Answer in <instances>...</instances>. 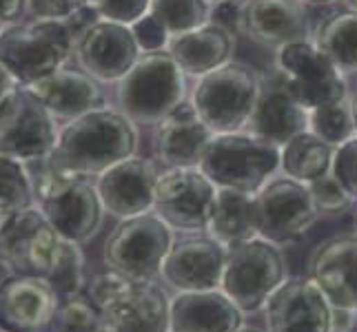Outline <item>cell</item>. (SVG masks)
Instances as JSON below:
<instances>
[{
    "label": "cell",
    "mask_w": 357,
    "mask_h": 332,
    "mask_svg": "<svg viewBox=\"0 0 357 332\" xmlns=\"http://www.w3.org/2000/svg\"><path fill=\"white\" fill-rule=\"evenodd\" d=\"M18 87H20V82L11 76V73L3 65H0V109H3V104L7 102V97L14 93Z\"/></svg>",
    "instance_id": "cell-43"
},
{
    "label": "cell",
    "mask_w": 357,
    "mask_h": 332,
    "mask_svg": "<svg viewBox=\"0 0 357 332\" xmlns=\"http://www.w3.org/2000/svg\"><path fill=\"white\" fill-rule=\"evenodd\" d=\"M309 131L328 146H333V149L353 140L357 135V127H355L351 100L309 111Z\"/></svg>",
    "instance_id": "cell-33"
},
{
    "label": "cell",
    "mask_w": 357,
    "mask_h": 332,
    "mask_svg": "<svg viewBox=\"0 0 357 332\" xmlns=\"http://www.w3.org/2000/svg\"><path fill=\"white\" fill-rule=\"evenodd\" d=\"M266 332H331V303L309 275L289 277L264 306Z\"/></svg>",
    "instance_id": "cell-17"
},
{
    "label": "cell",
    "mask_w": 357,
    "mask_h": 332,
    "mask_svg": "<svg viewBox=\"0 0 357 332\" xmlns=\"http://www.w3.org/2000/svg\"><path fill=\"white\" fill-rule=\"evenodd\" d=\"M153 159L133 155L122 159L116 166L107 168L96 177V191L109 215L118 219L135 217L153 211L155 182L160 175Z\"/></svg>",
    "instance_id": "cell-18"
},
{
    "label": "cell",
    "mask_w": 357,
    "mask_h": 332,
    "mask_svg": "<svg viewBox=\"0 0 357 332\" xmlns=\"http://www.w3.org/2000/svg\"><path fill=\"white\" fill-rule=\"evenodd\" d=\"M351 109H353V118H355V127H357V93L351 97Z\"/></svg>",
    "instance_id": "cell-44"
},
{
    "label": "cell",
    "mask_w": 357,
    "mask_h": 332,
    "mask_svg": "<svg viewBox=\"0 0 357 332\" xmlns=\"http://www.w3.org/2000/svg\"><path fill=\"white\" fill-rule=\"evenodd\" d=\"M58 133V120L24 84L0 109V153L22 162H36L54 153Z\"/></svg>",
    "instance_id": "cell-14"
},
{
    "label": "cell",
    "mask_w": 357,
    "mask_h": 332,
    "mask_svg": "<svg viewBox=\"0 0 357 332\" xmlns=\"http://www.w3.org/2000/svg\"><path fill=\"white\" fill-rule=\"evenodd\" d=\"M138 127L120 109L102 106L60 127L54 162L78 177H98L138 153Z\"/></svg>",
    "instance_id": "cell-1"
},
{
    "label": "cell",
    "mask_w": 357,
    "mask_h": 332,
    "mask_svg": "<svg viewBox=\"0 0 357 332\" xmlns=\"http://www.w3.org/2000/svg\"><path fill=\"white\" fill-rule=\"evenodd\" d=\"M84 5L91 7L98 18L131 27L135 20L149 14L151 0H87Z\"/></svg>",
    "instance_id": "cell-36"
},
{
    "label": "cell",
    "mask_w": 357,
    "mask_h": 332,
    "mask_svg": "<svg viewBox=\"0 0 357 332\" xmlns=\"http://www.w3.org/2000/svg\"><path fill=\"white\" fill-rule=\"evenodd\" d=\"M206 235H211L227 248L238 242L255 237L257 230L253 195L236 189H218Z\"/></svg>",
    "instance_id": "cell-27"
},
{
    "label": "cell",
    "mask_w": 357,
    "mask_h": 332,
    "mask_svg": "<svg viewBox=\"0 0 357 332\" xmlns=\"http://www.w3.org/2000/svg\"><path fill=\"white\" fill-rule=\"evenodd\" d=\"M213 3H220V0H213Z\"/></svg>",
    "instance_id": "cell-52"
},
{
    "label": "cell",
    "mask_w": 357,
    "mask_h": 332,
    "mask_svg": "<svg viewBox=\"0 0 357 332\" xmlns=\"http://www.w3.org/2000/svg\"><path fill=\"white\" fill-rule=\"evenodd\" d=\"M0 224H3V215H0Z\"/></svg>",
    "instance_id": "cell-51"
},
{
    "label": "cell",
    "mask_w": 357,
    "mask_h": 332,
    "mask_svg": "<svg viewBox=\"0 0 357 332\" xmlns=\"http://www.w3.org/2000/svg\"><path fill=\"white\" fill-rule=\"evenodd\" d=\"M306 187H309V191H311V198L315 202L319 217L322 215H337L342 211H347V208L355 202L331 171L326 175L309 182Z\"/></svg>",
    "instance_id": "cell-35"
},
{
    "label": "cell",
    "mask_w": 357,
    "mask_h": 332,
    "mask_svg": "<svg viewBox=\"0 0 357 332\" xmlns=\"http://www.w3.org/2000/svg\"><path fill=\"white\" fill-rule=\"evenodd\" d=\"M302 3H313V5H328V3H333V0H302Z\"/></svg>",
    "instance_id": "cell-47"
},
{
    "label": "cell",
    "mask_w": 357,
    "mask_h": 332,
    "mask_svg": "<svg viewBox=\"0 0 357 332\" xmlns=\"http://www.w3.org/2000/svg\"><path fill=\"white\" fill-rule=\"evenodd\" d=\"M9 277H11V275L5 270V266L0 264V286H3V284H5V279H9Z\"/></svg>",
    "instance_id": "cell-45"
},
{
    "label": "cell",
    "mask_w": 357,
    "mask_h": 332,
    "mask_svg": "<svg viewBox=\"0 0 357 332\" xmlns=\"http://www.w3.org/2000/svg\"><path fill=\"white\" fill-rule=\"evenodd\" d=\"M58 306V292L45 277L11 275L0 286V330L49 332Z\"/></svg>",
    "instance_id": "cell-19"
},
{
    "label": "cell",
    "mask_w": 357,
    "mask_h": 332,
    "mask_svg": "<svg viewBox=\"0 0 357 332\" xmlns=\"http://www.w3.org/2000/svg\"><path fill=\"white\" fill-rule=\"evenodd\" d=\"M49 332H105L102 313L87 292L60 299L54 326Z\"/></svg>",
    "instance_id": "cell-34"
},
{
    "label": "cell",
    "mask_w": 357,
    "mask_h": 332,
    "mask_svg": "<svg viewBox=\"0 0 357 332\" xmlns=\"http://www.w3.org/2000/svg\"><path fill=\"white\" fill-rule=\"evenodd\" d=\"M211 22L229 31H240V3L238 0H220L213 5Z\"/></svg>",
    "instance_id": "cell-40"
},
{
    "label": "cell",
    "mask_w": 357,
    "mask_h": 332,
    "mask_svg": "<svg viewBox=\"0 0 357 332\" xmlns=\"http://www.w3.org/2000/svg\"><path fill=\"white\" fill-rule=\"evenodd\" d=\"M275 67L289 93L306 111L349 100L347 76L311 38L280 47Z\"/></svg>",
    "instance_id": "cell-10"
},
{
    "label": "cell",
    "mask_w": 357,
    "mask_h": 332,
    "mask_svg": "<svg viewBox=\"0 0 357 332\" xmlns=\"http://www.w3.org/2000/svg\"><path fill=\"white\" fill-rule=\"evenodd\" d=\"M200 168L218 189L255 195L280 171V146L249 131L220 133L208 144Z\"/></svg>",
    "instance_id": "cell-7"
},
{
    "label": "cell",
    "mask_w": 357,
    "mask_h": 332,
    "mask_svg": "<svg viewBox=\"0 0 357 332\" xmlns=\"http://www.w3.org/2000/svg\"><path fill=\"white\" fill-rule=\"evenodd\" d=\"M78 5L73 0H27V16L43 20H65Z\"/></svg>",
    "instance_id": "cell-39"
},
{
    "label": "cell",
    "mask_w": 357,
    "mask_h": 332,
    "mask_svg": "<svg viewBox=\"0 0 357 332\" xmlns=\"http://www.w3.org/2000/svg\"><path fill=\"white\" fill-rule=\"evenodd\" d=\"M355 232H357V213H355Z\"/></svg>",
    "instance_id": "cell-50"
},
{
    "label": "cell",
    "mask_w": 357,
    "mask_h": 332,
    "mask_svg": "<svg viewBox=\"0 0 357 332\" xmlns=\"http://www.w3.org/2000/svg\"><path fill=\"white\" fill-rule=\"evenodd\" d=\"M213 0H151L149 14L165 24L171 38L211 22Z\"/></svg>",
    "instance_id": "cell-30"
},
{
    "label": "cell",
    "mask_w": 357,
    "mask_h": 332,
    "mask_svg": "<svg viewBox=\"0 0 357 332\" xmlns=\"http://www.w3.org/2000/svg\"><path fill=\"white\" fill-rule=\"evenodd\" d=\"M227 262V246L206 232H182L165 257L160 281L174 292L220 288Z\"/></svg>",
    "instance_id": "cell-15"
},
{
    "label": "cell",
    "mask_w": 357,
    "mask_h": 332,
    "mask_svg": "<svg viewBox=\"0 0 357 332\" xmlns=\"http://www.w3.org/2000/svg\"><path fill=\"white\" fill-rule=\"evenodd\" d=\"M40 104L58 122H71L96 109L109 106L107 95L102 91V82L91 78L82 69H58L54 73L38 78L31 84H24Z\"/></svg>",
    "instance_id": "cell-21"
},
{
    "label": "cell",
    "mask_w": 357,
    "mask_h": 332,
    "mask_svg": "<svg viewBox=\"0 0 357 332\" xmlns=\"http://www.w3.org/2000/svg\"><path fill=\"white\" fill-rule=\"evenodd\" d=\"M331 173L340 180V184L347 189V193L357 202V135L333 151Z\"/></svg>",
    "instance_id": "cell-37"
},
{
    "label": "cell",
    "mask_w": 357,
    "mask_h": 332,
    "mask_svg": "<svg viewBox=\"0 0 357 332\" xmlns=\"http://www.w3.org/2000/svg\"><path fill=\"white\" fill-rule=\"evenodd\" d=\"M333 151V146L322 142L317 135L304 131L280 149V171L302 184H309L331 171Z\"/></svg>",
    "instance_id": "cell-29"
},
{
    "label": "cell",
    "mask_w": 357,
    "mask_h": 332,
    "mask_svg": "<svg viewBox=\"0 0 357 332\" xmlns=\"http://www.w3.org/2000/svg\"><path fill=\"white\" fill-rule=\"evenodd\" d=\"M82 244L63 239L56 255V262L45 277L49 284L54 286L60 299L80 294L87 288V279H84V253L80 248Z\"/></svg>",
    "instance_id": "cell-32"
},
{
    "label": "cell",
    "mask_w": 357,
    "mask_h": 332,
    "mask_svg": "<svg viewBox=\"0 0 357 332\" xmlns=\"http://www.w3.org/2000/svg\"><path fill=\"white\" fill-rule=\"evenodd\" d=\"M306 275L333 308L357 310V232L319 242L309 257Z\"/></svg>",
    "instance_id": "cell-20"
},
{
    "label": "cell",
    "mask_w": 357,
    "mask_h": 332,
    "mask_svg": "<svg viewBox=\"0 0 357 332\" xmlns=\"http://www.w3.org/2000/svg\"><path fill=\"white\" fill-rule=\"evenodd\" d=\"M27 16V0H0V27Z\"/></svg>",
    "instance_id": "cell-41"
},
{
    "label": "cell",
    "mask_w": 357,
    "mask_h": 332,
    "mask_svg": "<svg viewBox=\"0 0 357 332\" xmlns=\"http://www.w3.org/2000/svg\"><path fill=\"white\" fill-rule=\"evenodd\" d=\"M167 52L187 76L202 78L231 63L236 52V35L215 22H208L200 29L171 38Z\"/></svg>",
    "instance_id": "cell-26"
},
{
    "label": "cell",
    "mask_w": 357,
    "mask_h": 332,
    "mask_svg": "<svg viewBox=\"0 0 357 332\" xmlns=\"http://www.w3.org/2000/svg\"><path fill=\"white\" fill-rule=\"evenodd\" d=\"M27 168L33 184V204L40 208L58 235L76 244L89 242L100 230L107 213L96 184H91L89 177L67 173L54 162L52 155L27 162Z\"/></svg>",
    "instance_id": "cell-2"
},
{
    "label": "cell",
    "mask_w": 357,
    "mask_h": 332,
    "mask_svg": "<svg viewBox=\"0 0 357 332\" xmlns=\"http://www.w3.org/2000/svg\"><path fill=\"white\" fill-rule=\"evenodd\" d=\"M289 279L280 246L255 235L227 248L220 288L240 306L244 315L264 310L268 297Z\"/></svg>",
    "instance_id": "cell-8"
},
{
    "label": "cell",
    "mask_w": 357,
    "mask_h": 332,
    "mask_svg": "<svg viewBox=\"0 0 357 332\" xmlns=\"http://www.w3.org/2000/svg\"><path fill=\"white\" fill-rule=\"evenodd\" d=\"M255 230L275 246L300 242L319 219L306 184L289 175H273L253 195Z\"/></svg>",
    "instance_id": "cell-11"
},
{
    "label": "cell",
    "mask_w": 357,
    "mask_h": 332,
    "mask_svg": "<svg viewBox=\"0 0 357 332\" xmlns=\"http://www.w3.org/2000/svg\"><path fill=\"white\" fill-rule=\"evenodd\" d=\"M344 5H347V9H353V11H357V0H342Z\"/></svg>",
    "instance_id": "cell-46"
},
{
    "label": "cell",
    "mask_w": 357,
    "mask_h": 332,
    "mask_svg": "<svg viewBox=\"0 0 357 332\" xmlns=\"http://www.w3.org/2000/svg\"><path fill=\"white\" fill-rule=\"evenodd\" d=\"M240 31L264 47L309 40V20L302 0H242Z\"/></svg>",
    "instance_id": "cell-23"
},
{
    "label": "cell",
    "mask_w": 357,
    "mask_h": 332,
    "mask_svg": "<svg viewBox=\"0 0 357 332\" xmlns=\"http://www.w3.org/2000/svg\"><path fill=\"white\" fill-rule=\"evenodd\" d=\"M142 56L127 24L98 18L76 42L78 67L102 84H118Z\"/></svg>",
    "instance_id": "cell-16"
},
{
    "label": "cell",
    "mask_w": 357,
    "mask_h": 332,
    "mask_svg": "<svg viewBox=\"0 0 357 332\" xmlns=\"http://www.w3.org/2000/svg\"><path fill=\"white\" fill-rule=\"evenodd\" d=\"M33 206V184L27 162L0 153V215Z\"/></svg>",
    "instance_id": "cell-31"
},
{
    "label": "cell",
    "mask_w": 357,
    "mask_h": 332,
    "mask_svg": "<svg viewBox=\"0 0 357 332\" xmlns=\"http://www.w3.org/2000/svg\"><path fill=\"white\" fill-rule=\"evenodd\" d=\"M218 187L200 166L162 168L155 182L153 213L176 232H206Z\"/></svg>",
    "instance_id": "cell-13"
},
{
    "label": "cell",
    "mask_w": 357,
    "mask_h": 332,
    "mask_svg": "<svg viewBox=\"0 0 357 332\" xmlns=\"http://www.w3.org/2000/svg\"><path fill=\"white\" fill-rule=\"evenodd\" d=\"M262 91V78L242 63L231 60L198 78L191 91V104L200 120L215 135L244 131Z\"/></svg>",
    "instance_id": "cell-6"
},
{
    "label": "cell",
    "mask_w": 357,
    "mask_h": 332,
    "mask_svg": "<svg viewBox=\"0 0 357 332\" xmlns=\"http://www.w3.org/2000/svg\"><path fill=\"white\" fill-rule=\"evenodd\" d=\"M73 3H76V5H78V7H82V5H84V3H87V0H73Z\"/></svg>",
    "instance_id": "cell-49"
},
{
    "label": "cell",
    "mask_w": 357,
    "mask_h": 332,
    "mask_svg": "<svg viewBox=\"0 0 357 332\" xmlns=\"http://www.w3.org/2000/svg\"><path fill=\"white\" fill-rule=\"evenodd\" d=\"M313 42L344 76H357V11L344 9L317 24Z\"/></svg>",
    "instance_id": "cell-28"
},
{
    "label": "cell",
    "mask_w": 357,
    "mask_h": 332,
    "mask_svg": "<svg viewBox=\"0 0 357 332\" xmlns=\"http://www.w3.org/2000/svg\"><path fill=\"white\" fill-rule=\"evenodd\" d=\"M244 131L275 146H284L295 135L309 131V111L289 93L284 80L275 71L262 80V91L253 109V116Z\"/></svg>",
    "instance_id": "cell-24"
},
{
    "label": "cell",
    "mask_w": 357,
    "mask_h": 332,
    "mask_svg": "<svg viewBox=\"0 0 357 332\" xmlns=\"http://www.w3.org/2000/svg\"><path fill=\"white\" fill-rule=\"evenodd\" d=\"M131 31H133V38H135V42H138L142 54L165 52L171 42V35L165 29V24L151 14L142 16L140 20H135L131 24Z\"/></svg>",
    "instance_id": "cell-38"
},
{
    "label": "cell",
    "mask_w": 357,
    "mask_h": 332,
    "mask_svg": "<svg viewBox=\"0 0 357 332\" xmlns=\"http://www.w3.org/2000/svg\"><path fill=\"white\" fill-rule=\"evenodd\" d=\"M357 328V310L331 306V332H353Z\"/></svg>",
    "instance_id": "cell-42"
},
{
    "label": "cell",
    "mask_w": 357,
    "mask_h": 332,
    "mask_svg": "<svg viewBox=\"0 0 357 332\" xmlns=\"http://www.w3.org/2000/svg\"><path fill=\"white\" fill-rule=\"evenodd\" d=\"M169 317V332H240L246 326V315L222 288L176 292Z\"/></svg>",
    "instance_id": "cell-25"
},
{
    "label": "cell",
    "mask_w": 357,
    "mask_h": 332,
    "mask_svg": "<svg viewBox=\"0 0 357 332\" xmlns=\"http://www.w3.org/2000/svg\"><path fill=\"white\" fill-rule=\"evenodd\" d=\"M76 54V33L65 20L29 18L0 27V65L20 84L67 67Z\"/></svg>",
    "instance_id": "cell-4"
},
{
    "label": "cell",
    "mask_w": 357,
    "mask_h": 332,
    "mask_svg": "<svg viewBox=\"0 0 357 332\" xmlns=\"http://www.w3.org/2000/svg\"><path fill=\"white\" fill-rule=\"evenodd\" d=\"M176 239V230L153 211L120 219L105 242L102 260L109 270L135 281H160L165 257Z\"/></svg>",
    "instance_id": "cell-9"
},
{
    "label": "cell",
    "mask_w": 357,
    "mask_h": 332,
    "mask_svg": "<svg viewBox=\"0 0 357 332\" xmlns=\"http://www.w3.org/2000/svg\"><path fill=\"white\" fill-rule=\"evenodd\" d=\"M187 100V73L167 49L142 54L118 82V109L135 125H158Z\"/></svg>",
    "instance_id": "cell-5"
},
{
    "label": "cell",
    "mask_w": 357,
    "mask_h": 332,
    "mask_svg": "<svg viewBox=\"0 0 357 332\" xmlns=\"http://www.w3.org/2000/svg\"><path fill=\"white\" fill-rule=\"evenodd\" d=\"M240 332H262V330H257V328H249V326H244V328H242ZM264 332H266V330H264Z\"/></svg>",
    "instance_id": "cell-48"
},
{
    "label": "cell",
    "mask_w": 357,
    "mask_h": 332,
    "mask_svg": "<svg viewBox=\"0 0 357 332\" xmlns=\"http://www.w3.org/2000/svg\"><path fill=\"white\" fill-rule=\"evenodd\" d=\"M63 237L49 224L38 206H27L3 217L0 264L16 277H47Z\"/></svg>",
    "instance_id": "cell-12"
},
{
    "label": "cell",
    "mask_w": 357,
    "mask_h": 332,
    "mask_svg": "<svg viewBox=\"0 0 357 332\" xmlns=\"http://www.w3.org/2000/svg\"><path fill=\"white\" fill-rule=\"evenodd\" d=\"M84 292L102 313L105 332H169L171 297L158 281H135L107 270L87 281Z\"/></svg>",
    "instance_id": "cell-3"
},
{
    "label": "cell",
    "mask_w": 357,
    "mask_h": 332,
    "mask_svg": "<svg viewBox=\"0 0 357 332\" xmlns=\"http://www.w3.org/2000/svg\"><path fill=\"white\" fill-rule=\"evenodd\" d=\"M213 138L215 133L200 120L191 100H184L155 125L153 153L162 168L200 166Z\"/></svg>",
    "instance_id": "cell-22"
}]
</instances>
